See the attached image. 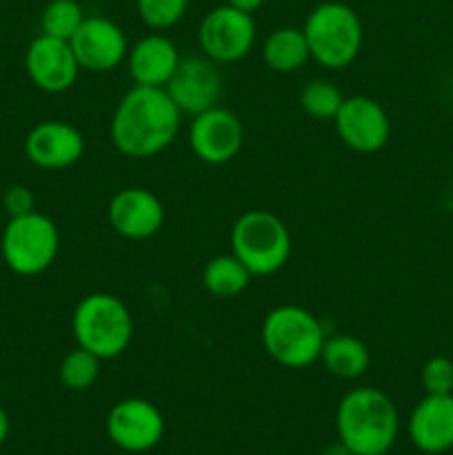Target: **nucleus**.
<instances>
[{"mask_svg":"<svg viewBox=\"0 0 453 455\" xmlns=\"http://www.w3.org/2000/svg\"><path fill=\"white\" fill-rule=\"evenodd\" d=\"M182 111L164 87H136L120 98L109 123L115 149L133 160L163 154L180 132Z\"/></svg>","mask_w":453,"mask_h":455,"instance_id":"nucleus-1","label":"nucleus"},{"mask_svg":"<svg viewBox=\"0 0 453 455\" xmlns=\"http://www.w3.org/2000/svg\"><path fill=\"white\" fill-rule=\"evenodd\" d=\"M336 429L354 455H385L398 438V409L385 391L358 387L338 404Z\"/></svg>","mask_w":453,"mask_h":455,"instance_id":"nucleus-2","label":"nucleus"},{"mask_svg":"<svg viewBox=\"0 0 453 455\" xmlns=\"http://www.w3.org/2000/svg\"><path fill=\"white\" fill-rule=\"evenodd\" d=\"M71 331L80 349L91 351L100 360H114L131 345L133 315L114 293H89L76 305Z\"/></svg>","mask_w":453,"mask_h":455,"instance_id":"nucleus-3","label":"nucleus"},{"mask_svg":"<svg viewBox=\"0 0 453 455\" xmlns=\"http://www.w3.org/2000/svg\"><path fill=\"white\" fill-rule=\"evenodd\" d=\"M324 338L318 315L298 305L274 307L260 327L266 355L287 369H306L320 360Z\"/></svg>","mask_w":453,"mask_h":455,"instance_id":"nucleus-4","label":"nucleus"},{"mask_svg":"<svg viewBox=\"0 0 453 455\" xmlns=\"http://www.w3.org/2000/svg\"><path fill=\"white\" fill-rule=\"evenodd\" d=\"M231 253L251 275H274L291 256V231L266 209H249L231 227Z\"/></svg>","mask_w":453,"mask_h":455,"instance_id":"nucleus-5","label":"nucleus"},{"mask_svg":"<svg viewBox=\"0 0 453 455\" xmlns=\"http://www.w3.org/2000/svg\"><path fill=\"white\" fill-rule=\"evenodd\" d=\"M302 31L311 58L327 69H345L362 49V20L345 3H320L309 12Z\"/></svg>","mask_w":453,"mask_h":455,"instance_id":"nucleus-6","label":"nucleus"},{"mask_svg":"<svg viewBox=\"0 0 453 455\" xmlns=\"http://www.w3.org/2000/svg\"><path fill=\"white\" fill-rule=\"evenodd\" d=\"M60 251L56 222L40 212L9 218L0 238V253L9 269L22 278L44 274Z\"/></svg>","mask_w":453,"mask_h":455,"instance_id":"nucleus-7","label":"nucleus"},{"mask_svg":"<svg viewBox=\"0 0 453 455\" xmlns=\"http://www.w3.org/2000/svg\"><path fill=\"white\" fill-rule=\"evenodd\" d=\"M198 43L204 56L216 65L238 62L256 44V22L231 4H220L203 18L198 27Z\"/></svg>","mask_w":453,"mask_h":455,"instance_id":"nucleus-8","label":"nucleus"},{"mask_svg":"<svg viewBox=\"0 0 453 455\" xmlns=\"http://www.w3.org/2000/svg\"><path fill=\"white\" fill-rule=\"evenodd\" d=\"M244 145V124L226 107H211L194 116L189 127V147L204 164H226Z\"/></svg>","mask_w":453,"mask_h":455,"instance_id":"nucleus-9","label":"nucleus"},{"mask_svg":"<svg viewBox=\"0 0 453 455\" xmlns=\"http://www.w3.org/2000/svg\"><path fill=\"white\" fill-rule=\"evenodd\" d=\"M345 147L355 154H376L389 142L391 120L385 107L369 96H349L333 118Z\"/></svg>","mask_w":453,"mask_h":455,"instance_id":"nucleus-10","label":"nucleus"},{"mask_svg":"<svg viewBox=\"0 0 453 455\" xmlns=\"http://www.w3.org/2000/svg\"><path fill=\"white\" fill-rule=\"evenodd\" d=\"M107 435L123 451L145 453L163 440L164 418L149 400H120L107 416Z\"/></svg>","mask_w":453,"mask_h":455,"instance_id":"nucleus-11","label":"nucleus"},{"mask_svg":"<svg viewBox=\"0 0 453 455\" xmlns=\"http://www.w3.org/2000/svg\"><path fill=\"white\" fill-rule=\"evenodd\" d=\"M80 69L107 74L127 60L129 43L120 25L105 16H87L69 40Z\"/></svg>","mask_w":453,"mask_h":455,"instance_id":"nucleus-12","label":"nucleus"},{"mask_svg":"<svg viewBox=\"0 0 453 455\" xmlns=\"http://www.w3.org/2000/svg\"><path fill=\"white\" fill-rule=\"evenodd\" d=\"M25 71L31 84L44 93H65L78 80L80 65L69 40L40 34L25 53Z\"/></svg>","mask_w":453,"mask_h":455,"instance_id":"nucleus-13","label":"nucleus"},{"mask_svg":"<svg viewBox=\"0 0 453 455\" xmlns=\"http://www.w3.org/2000/svg\"><path fill=\"white\" fill-rule=\"evenodd\" d=\"M164 89L182 114L195 116L218 105L222 96V74L207 56L182 58Z\"/></svg>","mask_w":453,"mask_h":455,"instance_id":"nucleus-14","label":"nucleus"},{"mask_svg":"<svg viewBox=\"0 0 453 455\" xmlns=\"http://www.w3.org/2000/svg\"><path fill=\"white\" fill-rule=\"evenodd\" d=\"M111 229L124 240H147L164 225V204L145 187L120 189L107 207Z\"/></svg>","mask_w":453,"mask_h":455,"instance_id":"nucleus-15","label":"nucleus"},{"mask_svg":"<svg viewBox=\"0 0 453 455\" xmlns=\"http://www.w3.org/2000/svg\"><path fill=\"white\" fill-rule=\"evenodd\" d=\"M84 136L65 120H43L25 138V156L47 172L69 169L84 156Z\"/></svg>","mask_w":453,"mask_h":455,"instance_id":"nucleus-16","label":"nucleus"},{"mask_svg":"<svg viewBox=\"0 0 453 455\" xmlns=\"http://www.w3.org/2000/svg\"><path fill=\"white\" fill-rule=\"evenodd\" d=\"M409 438L425 453L453 449V394H426L409 418Z\"/></svg>","mask_w":453,"mask_h":455,"instance_id":"nucleus-17","label":"nucleus"},{"mask_svg":"<svg viewBox=\"0 0 453 455\" xmlns=\"http://www.w3.org/2000/svg\"><path fill=\"white\" fill-rule=\"evenodd\" d=\"M180 60V53L171 38L163 34H149L138 40L133 47H129L127 69L136 84L167 87Z\"/></svg>","mask_w":453,"mask_h":455,"instance_id":"nucleus-18","label":"nucleus"},{"mask_svg":"<svg viewBox=\"0 0 453 455\" xmlns=\"http://www.w3.org/2000/svg\"><path fill=\"white\" fill-rule=\"evenodd\" d=\"M324 369L342 380H355L364 376L371 364V351L360 338L351 333H336L324 338L322 351H320Z\"/></svg>","mask_w":453,"mask_h":455,"instance_id":"nucleus-19","label":"nucleus"},{"mask_svg":"<svg viewBox=\"0 0 453 455\" xmlns=\"http://www.w3.org/2000/svg\"><path fill=\"white\" fill-rule=\"evenodd\" d=\"M262 58L275 74H293L311 58L305 31L298 27H280L266 36L262 44Z\"/></svg>","mask_w":453,"mask_h":455,"instance_id":"nucleus-20","label":"nucleus"},{"mask_svg":"<svg viewBox=\"0 0 453 455\" xmlns=\"http://www.w3.org/2000/svg\"><path fill=\"white\" fill-rule=\"evenodd\" d=\"M253 275L234 253L213 256L203 267V287L218 300H231L249 287Z\"/></svg>","mask_w":453,"mask_h":455,"instance_id":"nucleus-21","label":"nucleus"},{"mask_svg":"<svg viewBox=\"0 0 453 455\" xmlns=\"http://www.w3.org/2000/svg\"><path fill=\"white\" fill-rule=\"evenodd\" d=\"M345 96L333 83L324 78L309 80L300 89V107L314 120H333L340 111Z\"/></svg>","mask_w":453,"mask_h":455,"instance_id":"nucleus-22","label":"nucleus"},{"mask_svg":"<svg viewBox=\"0 0 453 455\" xmlns=\"http://www.w3.org/2000/svg\"><path fill=\"white\" fill-rule=\"evenodd\" d=\"M100 363L102 360L91 351L76 347L62 358L60 369H58L62 387L69 391H87L89 387L96 385L98 376H100Z\"/></svg>","mask_w":453,"mask_h":455,"instance_id":"nucleus-23","label":"nucleus"},{"mask_svg":"<svg viewBox=\"0 0 453 455\" xmlns=\"http://www.w3.org/2000/svg\"><path fill=\"white\" fill-rule=\"evenodd\" d=\"M84 12L78 0H52L43 9L40 29L44 36L60 40H71L84 20Z\"/></svg>","mask_w":453,"mask_h":455,"instance_id":"nucleus-24","label":"nucleus"},{"mask_svg":"<svg viewBox=\"0 0 453 455\" xmlns=\"http://www.w3.org/2000/svg\"><path fill=\"white\" fill-rule=\"evenodd\" d=\"M136 7L142 22L160 31L178 25L185 18L189 0H136Z\"/></svg>","mask_w":453,"mask_h":455,"instance_id":"nucleus-25","label":"nucleus"},{"mask_svg":"<svg viewBox=\"0 0 453 455\" xmlns=\"http://www.w3.org/2000/svg\"><path fill=\"white\" fill-rule=\"evenodd\" d=\"M420 382L426 394L447 395L453 394V360L447 355H433L422 364Z\"/></svg>","mask_w":453,"mask_h":455,"instance_id":"nucleus-26","label":"nucleus"},{"mask_svg":"<svg viewBox=\"0 0 453 455\" xmlns=\"http://www.w3.org/2000/svg\"><path fill=\"white\" fill-rule=\"evenodd\" d=\"M3 207H4V212L9 213V218L25 216V213L36 212V198H34V194H31L29 187L13 185L4 191Z\"/></svg>","mask_w":453,"mask_h":455,"instance_id":"nucleus-27","label":"nucleus"},{"mask_svg":"<svg viewBox=\"0 0 453 455\" xmlns=\"http://www.w3.org/2000/svg\"><path fill=\"white\" fill-rule=\"evenodd\" d=\"M226 4H231V7L240 9L244 13H253L265 4V0H226Z\"/></svg>","mask_w":453,"mask_h":455,"instance_id":"nucleus-28","label":"nucleus"},{"mask_svg":"<svg viewBox=\"0 0 453 455\" xmlns=\"http://www.w3.org/2000/svg\"><path fill=\"white\" fill-rule=\"evenodd\" d=\"M320 455H354V453L349 451V447H346L342 440H336V443H329Z\"/></svg>","mask_w":453,"mask_h":455,"instance_id":"nucleus-29","label":"nucleus"},{"mask_svg":"<svg viewBox=\"0 0 453 455\" xmlns=\"http://www.w3.org/2000/svg\"><path fill=\"white\" fill-rule=\"evenodd\" d=\"M7 435H9V416H7V411L0 407V447L4 444Z\"/></svg>","mask_w":453,"mask_h":455,"instance_id":"nucleus-30","label":"nucleus"}]
</instances>
